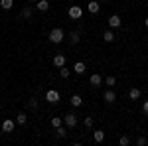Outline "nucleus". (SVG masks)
<instances>
[{
    "mask_svg": "<svg viewBox=\"0 0 148 146\" xmlns=\"http://www.w3.org/2000/svg\"><path fill=\"white\" fill-rule=\"evenodd\" d=\"M144 26H146V28H148V18H146V20H144Z\"/></svg>",
    "mask_w": 148,
    "mask_h": 146,
    "instance_id": "30",
    "label": "nucleus"
},
{
    "mask_svg": "<svg viewBox=\"0 0 148 146\" xmlns=\"http://www.w3.org/2000/svg\"><path fill=\"white\" fill-rule=\"evenodd\" d=\"M56 132H57V136H59V138H65V136H67V128H63V126H57Z\"/></svg>",
    "mask_w": 148,
    "mask_h": 146,
    "instance_id": "20",
    "label": "nucleus"
},
{
    "mask_svg": "<svg viewBox=\"0 0 148 146\" xmlns=\"http://www.w3.org/2000/svg\"><path fill=\"white\" fill-rule=\"evenodd\" d=\"M28 107H30L32 111H38V99H30V101H28Z\"/></svg>",
    "mask_w": 148,
    "mask_h": 146,
    "instance_id": "24",
    "label": "nucleus"
},
{
    "mask_svg": "<svg viewBox=\"0 0 148 146\" xmlns=\"http://www.w3.org/2000/svg\"><path fill=\"white\" fill-rule=\"evenodd\" d=\"M63 124H65L67 128H75V126H77V117H75L73 112H67L65 119H63Z\"/></svg>",
    "mask_w": 148,
    "mask_h": 146,
    "instance_id": "2",
    "label": "nucleus"
},
{
    "mask_svg": "<svg viewBox=\"0 0 148 146\" xmlns=\"http://www.w3.org/2000/svg\"><path fill=\"white\" fill-rule=\"evenodd\" d=\"M12 6H14V0H0V8H4V10H10Z\"/></svg>",
    "mask_w": 148,
    "mask_h": 146,
    "instance_id": "17",
    "label": "nucleus"
},
{
    "mask_svg": "<svg viewBox=\"0 0 148 146\" xmlns=\"http://www.w3.org/2000/svg\"><path fill=\"white\" fill-rule=\"evenodd\" d=\"M49 42H51V44H61V42H63V30H61V28H53V30L49 32Z\"/></svg>",
    "mask_w": 148,
    "mask_h": 146,
    "instance_id": "1",
    "label": "nucleus"
},
{
    "mask_svg": "<svg viewBox=\"0 0 148 146\" xmlns=\"http://www.w3.org/2000/svg\"><path fill=\"white\" fill-rule=\"evenodd\" d=\"M93 140H95V142H103V140H105V132H103V130H95V132H93Z\"/></svg>",
    "mask_w": 148,
    "mask_h": 146,
    "instance_id": "13",
    "label": "nucleus"
},
{
    "mask_svg": "<svg viewBox=\"0 0 148 146\" xmlns=\"http://www.w3.org/2000/svg\"><path fill=\"white\" fill-rule=\"evenodd\" d=\"M89 81H91V85H93V87H99V85L103 83V79H101V75H99V73H93Z\"/></svg>",
    "mask_w": 148,
    "mask_h": 146,
    "instance_id": "10",
    "label": "nucleus"
},
{
    "mask_svg": "<svg viewBox=\"0 0 148 146\" xmlns=\"http://www.w3.org/2000/svg\"><path fill=\"white\" fill-rule=\"evenodd\" d=\"M46 101H49V103H59V91H56V89H49L46 93Z\"/></svg>",
    "mask_w": 148,
    "mask_h": 146,
    "instance_id": "3",
    "label": "nucleus"
},
{
    "mask_svg": "<svg viewBox=\"0 0 148 146\" xmlns=\"http://www.w3.org/2000/svg\"><path fill=\"white\" fill-rule=\"evenodd\" d=\"M99 8H101V4H99L97 0H91V2L87 4V10L91 12V14H97V12H99Z\"/></svg>",
    "mask_w": 148,
    "mask_h": 146,
    "instance_id": "8",
    "label": "nucleus"
},
{
    "mask_svg": "<svg viewBox=\"0 0 148 146\" xmlns=\"http://www.w3.org/2000/svg\"><path fill=\"white\" fill-rule=\"evenodd\" d=\"M128 97H130L132 101H136L138 97H140V89H136V87H132V89L128 91Z\"/></svg>",
    "mask_w": 148,
    "mask_h": 146,
    "instance_id": "16",
    "label": "nucleus"
},
{
    "mask_svg": "<svg viewBox=\"0 0 148 146\" xmlns=\"http://www.w3.org/2000/svg\"><path fill=\"white\" fill-rule=\"evenodd\" d=\"M69 42L71 44H79V32H71L69 34Z\"/></svg>",
    "mask_w": 148,
    "mask_h": 146,
    "instance_id": "19",
    "label": "nucleus"
},
{
    "mask_svg": "<svg viewBox=\"0 0 148 146\" xmlns=\"http://www.w3.org/2000/svg\"><path fill=\"white\" fill-rule=\"evenodd\" d=\"M12 130H14V121L6 119V121L2 123V132H12Z\"/></svg>",
    "mask_w": 148,
    "mask_h": 146,
    "instance_id": "9",
    "label": "nucleus"
},
{
    "mask_svg": "<svg viewBox=\"0 0 148 146\" xmlns=\"http://www.w3.org/2000/svg\"><path fill=\"white\" fill-rule=\"evenodd\" d=\"M73 71H75V73H79V75H83V73H85V63H83V61H77V63H75V67H73Z\"/></svg>",
    "mask_w": 148,
    "mask_h": 146,
    "instance_id": "14",
    "label": "nucleus"
},
{
    "mask_svg": "<svg viewBox=\"0 0 148 146\" xmlns=\"http://www.w3.org/2000/svg\"><path fill=\"white\" fill-rule=\"evenodd\" d=\"M105 83H107L109 87H114V83H116V77H114V75H109V77L105 79Z\"/></svg>",
    "mask_w": 148,
    "mask_h": 146,
    "instance_id": "23",
    "label": "nucleus"
},
{
    "mask_svg": "<svg viewBox=\"0 0 148 146\" xmlns=\"http://www.w3.org/2000/svg\"><path fill=\"white\" fill-rule=\"evenodd\" d=\"M53 65H56V67H63V65H65V56H63V53L53 56Z\"/></svg>",
    "mask_w": 148,
    "mask_h": 146,
    "instance_id": "7",
    "label": "nucleus"
},
{
    "mask_svg": "<svg viewBox=\"0 0 148 146\" xmlns=\"http://www.w3.org/2000/svg\"><path fill=\"white\" fill-rule=\"evenodd\" d=\"M61 124H63V121H61V119H57V117H53V119H51V126H53V128L61 126Z\"/></svg>",
    "mask_w": 148,
    "mask_h": 146,
    "instance_id": "25",
    "label": "nucleus"
},
{
    "mask_svg": "<svg viewBox=\"0 0 148 146\" xmlns=\"http://www.w3.org/2000/svg\"><path fill=\"white\" fill-rule=\"evenodd\" d=\"M103 40H105L107 44H111V42H114V34H113V30H107V32L103 34Z\"/></svg>",
    "mask_w": 148,
    "mask_h": 146,
    "instance_id": "12",
    "label": "nucleus"
},
{
    "mask_svg": "<svg viewBox=\"0 0 148 146\" xmlns=\"http://www.w3.org/2000/svg\"><path fill=\"white\" fill-rule=\"evenodd\" d=\"M119 144H121V146H128V144H130V138H128V136H121Z\"/></svg>",
    "mask_w": 148,
    "mask_h": 146,
    "instance_id": "26",
    "label": "nucleus"
},
{
    "mask_svg": "<svg viewBox=\"0 0 148 146\" xmlns=\"http://www.w3.org/2000/svg\"><path fill=\"white\" fill-rule=\"evenodd\" d=\"M20 16H22L24 20H30V18H32V8H30V6L22 8V14H20Z\"/></svg>",
    "mask_w": 148,
    "mask_h": 146,
    "instance_id": "15",
    "label": "nucleus"
},
{
    "mask_svg": "<svg viewBox=\"0 0 148 146\" xmlns=\"http://www.w3.org/2000/svg\"><path fill=\"white\" fill-rule=\"evenodd\" d=\"M142 111H144V114H148V101L142 103Z\"/></svg>",
    "mask_w": 148,
    "mask_h": 146,
    "instance_id": "29",
    "label": "nucleus"
},
{
    "mask_svg": "<svg viewBox=\"0 0 148 146\" xmlns=\"http://www.w3.org/2000/svg\"><path fill=\"white\" fill-rule=\"evenodd\" d=\"M47 8H49V2L47 0H38V10L40 12H47Z\"/></svg>",
    "mask_w": 148,
    "mask_h": 146,
    "instance_id": "11",
    "label": "nucleus"
},
{
    "mask_svg": "<svg viewBox=\"0 0 148 146\" xmlns=\"http://www.w3.org/2000/svg\"><path fill=\"white\" fill-rule=\"evenodd\" d=\"M69 73H71V71H69L65 65H63V67H59V75H61L63 79H67V77H69Z\"/></svg>",
    "mask_w": 148,
    "mask_h": 146,
    "instance_id": "22",
    "label": "nucleus"
},
{
    "mask_svg": "<svg viewBox=\"0 0 148 146\" xmlns=\"http://www.w3.org/2000/svg\"><path fill=\"white\" fill-rule=\"evenodd\" d=\"M30 2H38V0H30Z\"/></svg>",
    "mask_w": 148,
    "mask_h": 146,
    "instance_id": "31",
    "label": "nucleus"
},
{
    "mask_svg": "<svg viewBox=\"0 0 148 146\" xmlns=\"http://www.w3.org/2000/svg\"><path fill=\"white\" fill-rule=\"evenodd\" d=\"M136 144H138V146H146L148 140L144 138V136H138V138H136Z\"/></svg>",
    "mask_w": 148,
    "mask_h": 146,
    "instance_id": "27",
    "label": "nucleus"
},
{
    "mask_svg": "<svg viewBox=\"0 0 148 146\" xmlns=\"http://www.w3.org/2000/svg\"><path fill=\"white\" fill-rule=\"evenodd\" d=\"M26 121H28V117H26L24 112H20V114L16 117V123H18V124H26Z\"/></svg>",
    "mask_w": 148,
    "mask_h": 146,
    "instance_id": "21",
    "label": "nucleus"
},
{
    "mask_svg": "<svg viewBox=\"0 0 148 146\" xmlns=\"http://www.w3.org/2000/svg\"><path fill=\"white\" fill-rule=\"evenodd\" d=\"M101 2H107V0H101Z\"/></svg>",
    "mask_w": 148,
    "mask_h": 146,
    "instance_id": "32",
    "label": "nucleus"
},
{
    "mask_svg": "<svg viewBox=\"0 0 148 146\" xmlns=\"http://www.w3.org/2000/svg\"><path fill=\"white\" fill-rule=\"evenodd\" d=\"M69 18H73V20H79L83 10H81V6H69Z\"/></svg>",
    "mask_w": 148,
    "mask_h": 146,
    "instance_id": "4",
    "label": "nucleus"
},
{
    "mask_svg": "<svg viewBox=\"0 0 148 146\" xmlns=\"http://www.w3.org/2000/svg\"><path fill=\"white\" fill-rule=\"evenodd\" d=\"M85 126H87V128L93 126V117H85Z\"/></svg>",
    "mask_w": 148,
    "mask_h": 146,
    "instance_id": "28",
    "label": "nucleus"
},
{
    "mask_svg": "<svg viewBox=\"0 0 148 146\" xmlns=\"http://www.w3.org/2000/svg\"><path fill=\"white\" fill-rule=\"evenodd\" d=\"M109 28H111V30H114V28H121V18H119L116 14H113V16L109 18Z\"/></svg>",
    "mask_w": 148,
    "mask_h": 146,
    "instance_id": "6",
    "label": "nucleus"
},
{
    "mask_svg": "<svg viewBox=\"0 0 148 146\" xmlns=\"http://www.w3.org/2000/svg\"><path fill=\"white\" fill-rule=\"evenodd\" d=\"M103 99H105V103H114L116 101V93H114L113 89H107L103 93Z\"/></svg>",
    "mask_w": 148,
    "mask_h": 146,
    "instance_id": "5",
    "label": "nucleus"
},
{
    "mask_svg": "<svg viewBox=\"0 0 148 146\" xmlns=\"http://www.w3.org/2000/svg\"><path fill=\"white\" fill-rule=\"evenodd\" d=\"M69 103H71L73 107H81V103H83V99H81L79 95H73V97L69 99Z\"/></svg>",
    "mask_w": 148,
    "mask_h": 146,
    "instance_id": "18",
    "label": "nucleus"
}]
</instances>
